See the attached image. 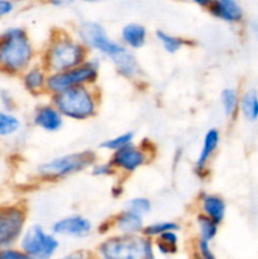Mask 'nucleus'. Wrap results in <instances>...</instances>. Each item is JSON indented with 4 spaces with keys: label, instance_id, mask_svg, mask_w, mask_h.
I'll return each mask as SVG.
<instances>
[{
    "label": "nucleus",
    "instance_id": "f257e3e1",
    "mask_svg": "<svg viewBox=\"0 0 258 259\" xmlns=\"http://www.w3.org/2000/svg\"><path fill=\"white\" fill-rule=\"evenodd\" d=\"M81 42L94 48L113 61L119 72L125 77H133L139 72V65L133 53L124 46L110 39L105 29L99 23L85 22L78 28Z\"/></svg>",
    "mask_w": 258,
    "mask_h": 259
},
{
    "label": "nucleus",
    "instance_id": "f03ea898",
    "mask_svg": "<svg viewBox=\"0 0 258 259\" xmlns=\"http://www.w3.org/2000/svg\"><path fill=\"white\" fill-rule=\"evenodd\" d=\"M33 48L24 29L12 27L0 33V71L18 73L29 66Z\"/></svg>",
    "mask_w": 258,
    "mask_h": 259
},
{
    "label": "nucleus",
    "instance_id": "7ed1b4c3",
    "mask_svg": "<svg viewBox=\"0 0 258 259\" xmlns=\"http://www.w3.org/2000/svg\"><path fill=\"white\" fill-rule=\"evenodd\" d=\"M53 104L63 116L73 120H85L96 113V101L85 85L73 86L55 93Z\"/></svg>",
    "mask_w": 258,
    "mask_h": 259
},
{
    "label": "nucleus",
    "instance_id": "20e7f679",
    "mask_svg": "<svg viewBox=\"0 0 258 259\" xmlns=\"http://www.w3.org/2000/svg\"><path fill=\"white\" fill-rule=\"evenodd\" d=\"M99 252L108 259H149L153 258V245L148 237L121 234L104 240Z\"/></svg>",
    "mask_w": 258,
    "mask_h": 259
},
{
    "label": "nucleus",
    "instance_id": "39448f33",
    "mask_svg": "<svg viewBox=\"0 0 258 259\" xmlns=\"http://www.w3.org/2000/svg\"><path fill=\"white\" fill-rule=\"evenodd\" d=\"M85 46L70 38L58 39L47 52L46 63L52 72L70 70L85 62Z\"/></svg>",
    "mask_w": 258,
    "mask_h": 259
},
{
    "label": "nucleus",
    "instance_id": "423d86ee",
    "mask_svg": "<svg viewBox=\"0 0 258 259\" xmlns=\"http://www.w3.org/2000/svg\"><path fill=\"white\" fill-rule=\"evenodd\" d=\"M95 154L90 151L70 153L40 164L38 172L46 179H62L88 168L95 162Z\"/></svg>",
    "mask_w": 258,
    "mask_h": 259
},
{
    "label": "nucleus",
    "instance_id": "0eeeda50",
    "mask_svg": "<svg viewBox=\"0 0 258 259\" xmlns=\"http://www.w3.org/2000/svg\"><path fill=\"white\" fill-rule=\"evenodd\" d=\"M98 73L99 63L96 61H85L70 70L53 72L50 77H47L46 86L48 90L55 94L65 89L73 88V86L93 82L98 78Z\"/></svg>",
    "mask_w": 258,
    "mask_h": 259
},
{
    "label": "nucleus",
    "instance_id": "6e6552de",
    "mask_svg": "<svg viewBox=\"0 0 258 259\" xmlns=\"http://www.w3.org/2000/svg\"><path fill=\"white\" fill-rule=\"evenodd\" d=\"M60 247L53 234L46 232L39 225H33L23 232L20 237V249L29 258L48 259Z\"/></svg>",
    "mask_w": 258,
    "mask_h": 259
},
{
    "label": "nucleus",
    "instance_id": "1a4fd4ad",
    "mask_svg": "<svg viewBox=\"0 0 258 259\" xmlns=\"http://www.w3.org/2000/svg\"><path fill=\"white\" fill-rule=\"evenodd\" d=\"M25 225V214L18 206L0 207V249L12 247L20 239Z\"/></svg>",
    "mask_w": 258,
    "mask_h": 259
},
{
    "label": "nucleus",
    "instance_id": "9d476101",
    "mask_svg": "<svg viewBox=\"0 0 258 259\" xmlns=\"http://www.w3.org/2000/svg\"><path fill=\"white\" fill-rule=\"evenodd\" d=\"M91 223L81 215H71L58 220L53 224L52 233L65 237L83 238L90 234Z\"/></svg>",
    "mask_w": 258,
    "mask_h": 259
},
{
    "label": "nucleus",
    "instance_id": "9b49d317",
    "mask_svg": "<svg viewBox=\"0 0 258 259\" xmlns=\"http://www.w3.org/2000/svg\"><path fill=\"white\" fill-rule=\"evenodd\" d=\"M146 158L147 157L143 151L129 143L114 151L111 163H113V166L124 169V171L133 172L141 166H143Z\"/></svg>",
    "mask_w": 258,
    "mask_h": 259
},
{
    "label": "nucleus",
    "instance_id": "f8f14e48",
    "mask_svg": "<svg viewBox=\"0 0 258 259\" xmlns=\"http://www.w3.org/2000/svg\"><path fill=\"white\" fill-rule=\"evenodd\" d=\"M209 12L218 19L228 23H237L243 19V9L238 0H214Z\"/></svg>",
    "mask_w": 258,
    "mask_h": 259
},
{
    "label": "nucleus",
    "instance_id": "ddd939ff",
    "mask_svg": "<svg viewBox=\"0 0 258 259\" xmlns=\"http://www.w3.org/2000/svg\"><path fill=\"white\" fill-rule=\"evenodd\" d=\"M33 121L40 129L47 132H56L62 126L63 115L56 106H39L35 110Z\"/></svg>",
    "mask_w": 258,
    "mask_h": 259
},
{
    "label": "nucleus",
    "instance_id": "4468645a",
    "mask_svg": "<svg viewBox=\"0 0 258 259\" xmlns=\"http://www.w3.org/2000/svg\"><path fill=\"white\" fill-rule=\"evenodd\" d=\"M201 207L204 214L209 217L210 219L214 220V222H217L218 224L222 223L223 219H224L227 206H225L224 200L220 196L210 194L204 195L201 199Z\"/></svg>",
    "mask_w": 258,
    "mask_h": 259
},
{
    "label": "nucleus",
    "instance_id": "2eb2a0df",
    "mask_svg": "<svg viewBox=\"0 0 258 259\" xmlns=\"http://www.w3.org/2000/svg\"><path fill=\"white\" fill-rule=\"evenodd\" d=\"M220 141V134L217 129H210L204 137V143H202L201 151H200L199 156L196 159V168L202 169L207 164V162L211 158L212 153L217 149L218 144Z\"/></svg>",
    "mask_w": 258,
    "mask_h": 259
},
{
    "label": "nucleus",
    "instance_id": "dca6fc26",
    "mask_svg": "<svg viewBox=\"0 0 258 259\" xmlns=\"http://www.w3.org/2000/svg\"><path fill=\"white\" fill-rule=\"evenodd\" d=\"M115 227L121 234H137L143 230V219L141 215L125 210L116 218Z\"/></svg>",
    "mask_w": 258,
    "mask_h": 259
},
{
    "label": "nucleus",
    "instance_id": "f3484780",
    "mask_svg": "<svg viewBox=\"0 0 258 259\" xmlns=\"http://www.w3.org/2000/svg\"><path fill=\"white\" fill-rule=\"evenodd\" d=\"M121 39L131 48L143 47L147 39L146 28L137 23L126 24L121 30Z\"/></svg>",
    "mask_w": 258,
    "mask_h": 259
},
{
    "label": "nucleus",
    "instance_id": "a211bd4d",
    "mask_svg": "<svg viewBox=\"0 0 258 259\" xmlns=\"http://www.w3.org/2000/svg\"><path fill=\"white\" fill-rule=\"evenodd\" d=\"M240 110L248 121H255L258 119V94L255 90H248L243 94L239 101Z\"/></svg>",
    "mask_w": 258,
    "mask_h": 259
},
{
    "label": "nucleus",
    "instance_id": "6ab92c4d",
    "mask_svg": "<svg viewBox=\"0 0 258 259\" xmlns=\"http://www.w3.org/2000/svg\"><path fill=\"white\" fill-rule=\"evenodd\" d=\"M47 82L45 72L39 67H32L23 76V83L28 91H38Z\"/></svg>",
    "mask_w": 258,
    "mask_h": 259
},
{
    "label": "nucleus",
    "instance_id": "aec40b11",
    "mask_svg": "<svg viewBox=\"0 0 258 259\" xmlns=\"http://www.w3.org/2000/svg\"><path fill=\"white\" fill-rule=\"evenodd\" d=\"M20 128L19 119L8 110H0V137H10Z\"/></svg>",
    "mask_w": 258,
    "mask_h": 259
},
{
    "label": "nucleus",
    "instance_id": "412c9836",
    "mask_svg": "<svg viewBox=\"0 0 258 259\" xmlns=\"http://www.w3.org/2000/svg\"><path fill=\"white\" fill-rule=\"evenodd\" d=\"M176 230H169V232H164L158 235L156 245L157 249L162 253V254H174L177 252V244H179V237H177Z\"/></svg>",
    "mask_w": 258,
    "mask_h": 259
},
{
    "label": "nucleus",
    "instance_id": "4be33fe9",
    "mask_svg": "<svg viewBox=\"0 0 258 259\" xmlns=\"http://www.w3.org/2000/svg\"><path fill=\"white\" fill-rule=\"evenodd\" d=\"M220 101H222L223 110H224L225 115L233 116L237 111L238 105H239V98H238L237 90L232 88L224 89L220 95Z\"/></svg>",
    "mask_w": 258,
    "mask_h": 259
},
{
    "label": "nucleus",
    "instance_id": "5701e85b",
    "mask_svg": "<svg viewBox=\"0 0 258 259\" xmlns=\"http://www.w3.org/2000/svg\"><path fill=\"white\" fill-rule=\"evenodd\" d=\"M197 227H199L200 237L204 240L211 242L218 233V223L206 215H200L197 218Z\"/></svg>",
    "mask_w": 258,
    "mask_h": 259
},
{
    "label": "nucleus",
    "instance_id": "b1692460",
    "mask_svg": "<svg viewBox=\"0 0 258 259\" xmlns=\"http://www.w3.org/2000/svg\"><path fill=\"white\" fill-rule=\"evenodd\" d=\"M156 35L157 39L161 42L162 47H163L164 51H167L168 53L177 52V51L182 47V40L180 39V38L168 34V33L163 32V30H157Z\"/></svg>",
    "mask_w": 258,
    "mask_h": 259
},
{
    "label": "nucleus",
    "instance_id": "393cba45",
    "mask_svg": "<svg viewBox=\"0 0 258 259\" xmlns=\"http://www.w3.org/2000/svg\"><path fill=\"white\" fill-rule=\"evenodd\" d=\"M134 134L132 132H125V133L120 134V136H116L114 138L106 139L105 142L101 143V148L104 149H110V151H116V149L121 148V147L126 146V144L132 143L133 141Z\"/></svg>",
    "mask_w": 258,
    "mask_h": 259
},
{
    "label": "nucleus",
    "instance_id": "a878e982",
    "mask_svg": "<svg viewBox=\"0 0 258 259\" xmlns=\"http://www.w3.org/2000/svg\"><path fill=\"white\" fill-rule=\"evenodd\" d=\"M169 230H179V225L172 222H161L143 228L142 232L146 237H158L162 233L169 232Z\"/></svg>",
    "mask_w": 258,
    "mask_h": 259
},
{
    "label": "nucleus",
    "instance_id": "bb28decb",
    "mask_svg": "<svg viewBox=\"0 0 258 259\" xmlns=\"http://www.w3.org/2000/svg\"><path fill=\"white\" fill-rule=\"evenodd\" d=\"M125 207V210H128V211L136 212V214L143 217V215L148 214V212L151 211L152 204L148 199H146V197H134V199L129 200V201L126 202Z\"/></svg>",
    "mask_w": 258,
    "mask_h": 259
},
{
    "label": "nucleus",
    "instance_id": "cd10ccee",
    "mask_svg": "<svg viewBox=\"0 0 258 259\" xmlns=\"http://www.w3.org/2000/svg\"><path fill=\"white\" fill-rule=\"evenodd\" d=\"M0 258L2 259H28L27 254L22 249H14L12 247L0 249Z\"/></svg>",
    "mask_w": 258,
    "mask_h": 259
},
{
    "label": "nucleus",
    "instance_id": "c85d7f7f",
    "mask_svg": "<svg viewBox=\"0 0 258 259\" xmlns=\"http://www.w3.org/2000/svg\"><path fill=\"white\" fill-rule=\"evenodd\" d=\"M114 168H113V163H101L98 164V166H94L93 168V175L94 176H110L113 175Z\"/></svg>",
    "mask_w": 258,
    "mask_h": 259
},
{
    "label": "nucleus",
    "instance_id": "c756f323",
    "mask_svg": "<svg viewBox=\"0 0 258 259\" xmlns=\"http://www.w3.org/2000/svg\"><path fill=\"white\" fill-rule=\"evenodd\" d=\"M199 252L200 254L206 259H212L214 258V254L211 252V248H210V242L209 240L200 239L199 242Z\"/></svg>",
    "mask_w": 258,
    "mask_h": 259
},
{
    "label": "nucleus",
    "instance_id": "7c9ffc66",
    "mask_svg": "<svg viewBox=\"0 0 258 259\" xmlns=\"http://www.w3.org/2000/svg\"><path fill=\"white\" fill-rule=\"evenodd\" d=\"M0 101H2L3 106L5 108V110H8V111L13 110V106H14V100H13L12 95H10L8 91H5V90L0 91Z\"/></svg>",
    "mask_w": 258,
    "mask_h": 259
},
{
    "label": "nucleus",
    "instance_id": "2f4dec72",
    "mask_svg": "<svg viewBox=\"0 0 258 259\" xmlns=\"http://www.w3.org/2000/svg\"><path fill=\"white\" fill-rule=\"evenodd\" d=\"M13 9H14V4L12 0H0V19L9 15Z\"/></svg>",
    "mask_w": 258,
    "mask_h": 259
},
{
    "label": "nucleus",
    "instance_id": "473e14b6",
    "mask_svg": "<svg viewBox=\"0 0 258 259\" xmlns=\"http://www.w3.org/2000/svg\"><path fill=\"white\" fill-rule=\"evenodd\" d=\"M51 4L56 5V7H66V5L72 4L75 0H48Z\"/></svg>",
    "mask_w": 258,
    "mask_h": 259
},
{
    "label": "nucleus",
    "instance_id": "72a5a7b5",
    "mask_svg": "<svg viewBox=\"0 0 258 259\" xmlns=\"http://www.w3.org/2000/svg\"><path fill=\"white\" fill-rule=\"evenodd\" d=\"M192 2H194L195 4L199 5V7H201V8H209L210 5H211V3L214 2V0H192Z\"/></svg>",
    "mask_w": 258,
    "mask_h": 259
},
{
    "label": "nucleus",
    "instance_id": "f704fd0d",
    "mask_svg": "<svg viewBox=\"0 0 258 259\" xmlns=\"http://www.w3.org/2000/svg\"><path fill=\"white\" fill-rule=\"evenodd\" d=\"M83 2H90V3H94V2H100V0H83Z\"/></svg>",
    "mask_w": 258,
    "mask_h": 259
}]
</instances>
